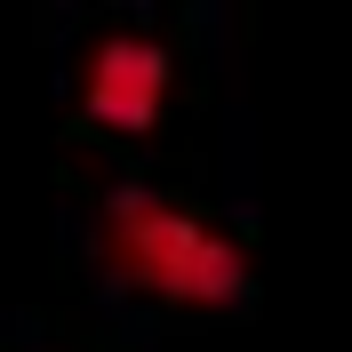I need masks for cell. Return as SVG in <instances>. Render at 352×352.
Returning <instances> with one entry per match:
<instances>
[{
  "instance_id": "obj_1",
  "label": "cell",
  "mask_w": 352,
  "mask_h": 352,
  "mask_svg": "<svg viewBox=\"0 0 352 352\" xmlns=\"http://www.w3.org/2000/svg\"><path fill=\"white\" fill-rule=\"evenodd\" d=\"M96 264H104L120 288L153 296V305H184V312H232L248 305L256 288V264L248 248L208 224L200 208L153 192V184H112L104 208H96Z\"/></svg>"
},
{
  "instance_id": "obj_2",
  "label": "cell",
  "mask_w": 352,
  "mask_h": 352,
  "mask_svg": "<svg viewBox=\"0 0 352 352\" xmlns=\"http://www.w3.org/2000/svg\"><path fill=\"white\" fill-rule=\"evenodd\" d=\"M72 96L104 136H153L168 120V96H176V56L153 32H96L80 48Z\"/></svg>"
}]
</instances>
